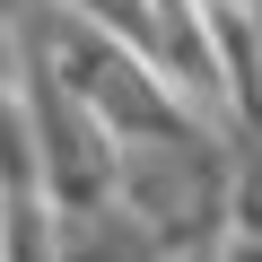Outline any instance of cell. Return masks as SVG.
I'll return each mask as SVG.
<instances>
[{
  "label": "cell",
  "mask_w": 262,
  "mask_h": 262,
  "mask_svg": "<svg viewBox=\"0 0 262 262\" xmlns=\"http://www.w3.org/2000/svg\"><path fill=\"white\" fill-rule=\"evenodd\" d=\"M114 192L175 253L219 245L227 201H236V131L227 122H175V131H149V140H122V184Z\"/></svg>",
  "instance_id": "obj_1"
},
{
  "label": "cell",
  "mask_w": 262,
  "mask_h": 262,
  "mask_svg": "<svg viewBox=\"0 0 262 262\" xmlns=\"http://www.w3.org/2000/svg\"><path fill=\"white\" fill-rule=\"evenodd\" d=\"M27 105H35V149H44V201L53 210H88V201H114L122 184V131L61 79L27 70Z\"/></svg>",
  "instance_id": "obj_2"
},
{
  "label": "cell",
  "mask_w": 262,
  "mask_h": 262,
  "mask_svg": "<svg viewBox=\"0 0 262 262\" xmlns=\"http://www.w3.org/2000/svg\"><path fill=\"white\" fill-rule=\"evenodd\" d=\"M53 219H61V262H175V245L122 192L114 201H88V210H53Z\"/></svg>",
  "instance_id": "obj_3"
},
{
  "label": "cell",
  "mask_w": 262,
  "mask_h": 262,
  "mask_svg": "<svg viewBox=\"0 0 262 262\" xmlns=\"http://www.w3.org/2000/svg\"><path fill=\"white\" fill-rule=\"evenodd\" d=\"M44 192V149H35V105L27 88H0V201Z\"/></svg>",
  "instance_id": "obj_4"
},
{
  "label": "cell",
  "mask_w": 262,
  "mask_h": 262,
  "mask_svg": "<svg viewBox=\"0 0 262 262\" xmlns=\"http://www.w3.org/2000/svg\"><path fill=\"white\" fill-rule=\"evenodd\" d=\"M0 262H61V219H53L44 192L0 210Z\"/></svg>",
  "instance_id": "obj_5"
},
{
  "label": "cell",
  "mask_w": 262,
  "mask_h": 262,
  "mask_svg": "<svg viewBox=\"0 0 262 262\" xmlns=\"http://www.w3.org/2000/svg\"><path fill=\"white\" fill-rule=\"evenodd\" d=\"M79 18H96V27H114L122 44H140V53H158V9L166 0H70Z\"/></svg>",
  "instance_id": "obj_6"
},
{
  "label": "cell",
  "mask_w": 262,
  "mask_h": 262,
  "mask_svg": "<svg viewBox=\"0 0 262 262\" xmlns=\"http://www.w3.org/2000/svg\"><path fill=\"white\" fill-rule=\"evenodd\" d=\"M227 227L262 236V140H236V201H227Z\"/></svg>",
  "instance_id": "obj_7"
},
{
  "label": "cell",
  "mask_w": 262,
  "mask_h": 262,
  "mask_svg": "<svg viewBox=\"0 0 262 262\" xmlns=\"http://www.w3.org/2000/svg\"><path fill=\"white\" fill-rule=\"evenodd\" d=\"M0 88H27V18H0Z\"/></svg>",
  "instance_id": "obj_8"
},
{
  "label": "cell",
  "mask_w": 262,
  "mask_h": 262,
  "mask_svg": "<svg viewBox=\"0 0 262 262\" xmlns=\"http://www.w3.org/2000/svg\"><path fill=\"white\" fill-rule=\"evenodd\" d=\"M219 262H262V236H245V227H227V236H219Z\"/></svg>",
  "instance_id": "obj_9"
}]
</instances>
